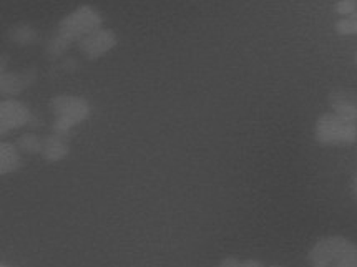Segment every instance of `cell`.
Listing matches in <instances>:
<instances>
[{
    "label": "cell",
    "instance_id": "cell-1",
    "mask_svg": "<svg viewBox=\"0 0 357 267\" xmlns=\"http://www.w3.org/2000/svg\"><path fill=\"white\" fill-rule=\"evenodd\" d=\"M100 24H102V19H100V15L95 12L93 7H78L73 14L65 17L59 24L55 38L49 45V52L54 56L60 55L62 52L67 50L70 42L82 40L86 35L97 32Z\"/></svg>",
    "mask_w": 357,
    "mask_h": 267
},
{
    "label": "cell",
    "instance_id": "cell-2",
    "mask_svg": "<svg viewBox=\"0 0 357 267\" xmlns=\"http://www.w3.org/2000/svg\"><path fill=\"white\" fill-rule=\"evenodd\" d=\"M311 267H357V244L342 236H326L309 251Z\"/></svg>",
    "mask_w": 357,
    "mask_h": 267
},
{
    "label": "cell",
    "instance_id": "cell-3",
    "mask_svg": "<svg viewBox=\"0 0 357 267\" xmlns=\"http://www.w3.org/2000/svg\"><path fill=\"white\" fill-rule=\"evenodd\" d=\"M50 110L56 116L54 131L56 137H65L73 125L84 121L89 116V103L77 96L60 95L50 100Z\"/></svg>",
    "mask_w": 357,
    "mask_h": 267
},
{
    "label": "cell",
    "instance_id": "cell-4",
    "mask_svg": "<svg viewBox=\"0 0 357 267\" xmlns=\"http://www.w3.org/2000/svg\"><path fill=\"white\" fill-rule=\"evenodd\" d=\"M314 135L322 144L354 143L357 139V125L341 120L336 113H324L317 120Z\"/></svg>",
    "mask_w": 357,
    "mask_h": 267
},
{
    "label": "cell",
    "instance_id": "cell-5",
    "mask_svg": "<svg viewBox=\"0 0 357 267\" xmlns=\"http://www.w3.org/2000/svg\"><path fill=\"white\" fill-rule=\"evenodd\" d=\"M2 110H0V123H2V133L6 131L20 128L30 120V112L24 103L17 100H3Z\"/></svg>",
    "mask_w": 357,
    "mask_h": 267
},
{
    "label": "cell",
    "instance_id": "cell-6",
    "mask_svg": "<svg viewBox=\"0 0 357 267\" xmlns=\"http://www.w3.org/2000/svg\"><path fill=\"white\" fill-rule=\"evenodd\" d=\"M115 35L108 30H97L80 40V52L89 59H98L115 47Z\"/></svg>",
    "mask_w": 357,
    "mask_h": 267
},
{
    "label": "cell",
    "instance_id": "cell-7",
    "mask_svg": "<svg viewBox=\"0 0 357 267\" xmlns=\"http://www.w3.org/2000/svg\"><path fill=\"white\" fill-rule=\"evenodd\" d=\"M33 82V77L29 72L22 73H3L2 75V93L3 95H17L20 93L25 86Z\"/></svg>",
    "mask_w": 357,
    "mask_h": 267
},
{
    "label": "cell",
    "instance_id": "cell-8",
    "mask_svg": "<svg viewBox=\"0 0 357 267\" xmlns=\"http://www.w3.org/2000/svg\"><path fill=\"white\" fill-rule=\"evenodd\" d=\"M42 153L47 161H52V163H54V161L63 160V158L68 155V144L60 137H56V135H52V137L43 139Z\"/></svg>",
    "mask_w": 357,
    "mask_h": 267
},
{
    "label": "cell",
    "instance_id": "cell-9",
    "mask_svg": "<svg viewBox=\"0 0 357 267\" xmlns=\"http://www.w3.org/2000/svg\"><path fill=\"white\" fill-rule=\"evenodd\" d=\"M0 161H2V173H12L15 171L17 168L20 166V156L19 151L14 144L10 143H2L0 146Z\"/></svg>",
    "mask_w": 357,
    "mask_h": 267
},
{
    "label": "cell",
    "instance_id": "cell-10",
    "mask_svg": "<svg viewBox=\"0 0 357 267\" xmlns=\"http://www.w3.org/2000/svg\"><path fill=\"white\" fill-rule=\"evenodd\" d=\"M334 113L347 123H356L357 121V107L354 103L346 102V100L334 103Z\"/></svg>",
    "mask_w": 357,
    "mask_h": 267
},
{
    "label": "cell",
    "instance_id": "cell-11",
    "mask_svg": "<svg viewBox=\"0 0 357 267\" xmlns=\"http://www.w3.org/2000/svg\"><path fill=\"white\" fill-rule=\"evenodd\" d=\"M17 150L36 155V153H40L43 150V142H40L36 135H24L17 142Z\"/></svg>",
    "mask_w": 357,
    "mask_h": 267
},
{
    "label": "cell",
    "instance_id": "cell-12",
    "mask_svg": "<svg viewBox=\"0 0 357 267\" xmlns=\"http://www.w3.org/2000/svg\"><path fill=\"white\" fill-rule=\"evenodd\" d=\"M336 30L342 35L357 33V17H344L336 24Z\"/></svg>",
    "mask_w": 357,
    "mask_h": 267
},
{
    "label": "cell",
    "instance_id": "cell-13",
    "mask_svg": "<svg viewBox=\"0 0 357 267\" xmlns=\"http://www.w3.org/2000/svg\"><path fill=\"white\" fill-rule=\"evenodd\" d=\"M218 267H266V266H263L261 262L255 259L239 261V259H234V257H226V259L221 261V264Z\"/></svg>",
    "mask_w": 357,
    "mask_h": 267
},
{
    "label": "cell",
    "instance_id": "cell-14",
    "mask_svg": "<svg viewBox=\"0 0 357 267\" xmlns=\"http://www.w3.org/2000/svg\"><path fill=\"white\" fill-rule=\"evenodd\" d=\"M356 8H357V2H349V0H346V2H337L336 6L337 14H341L344 17H351L356 12Z\"/></svg>",
    "mask_w": 357,
    "mask_h": 267
},
{
    "label": "cell",
    "instance_id": "cell-15",
    "mask_svg": "<svg viewBox=\"0 0 357 267\" xmlns=\"http://www.w3.org/2000/svg\"><path fill=\"white\" fill-rule=\"evenodd\" d=\"M354 190H356V194H357V178H356V185H354Z\"/></svg>",
    "mask_w": 357,
    "mask_h": 267
},
{
    "label": "cell",
    "instance_id": "cell-16",
    "mask_svg": "<svg viewBox=\"0 0 357 267\" xmlns=\"http://www.w3.org/2000/svg\"><path fill=\"white\" fill-rule=\"evenodd\" d=\"M266 267H282V266H266Z\"/></svg>",
    "mask_w": 357,
    "mask_h": 267
},
{
    "label": "cell",
    "instance_id": "cell-17",
    "mask_svg": "<svg viewBox=\"0 0 357 267\" xmlns=\"http://www.w3.org/2000/svg\"><path fill=\"white\" fill-rule=\"evenodd\" d=\"M2 267H8V266H2Z\"/></svg>",
    "mask_w": 357,
    "mask_h": 267
},
{
    "label": "cell",
    "instance_id": "cell-18",
    "mask_svg": "<svg viewBox=\"0 0 357 267\" xmlns=\"http://www.w3.org/2000/svg\"><path fill=\"white\" fill-rule=\"evenodd\" d=\"M356 62H357V56H356Z\"/></svg>",
    "mask_w": 357,
    "mask_h": 267
}]
</instances>
